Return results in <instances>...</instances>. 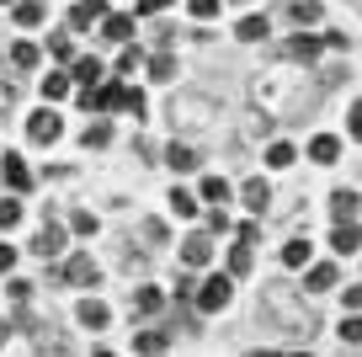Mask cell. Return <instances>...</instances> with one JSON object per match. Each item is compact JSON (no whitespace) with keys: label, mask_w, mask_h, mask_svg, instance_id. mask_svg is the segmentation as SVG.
<instances>
[{"label":"cell","mask_w":362,"mask_h":357,"mask_svg":"<svg viewBox=\"0 0 362 357\" xmlns=\"http://www.w3.org/2000/svg\"><path fill=\"white\" fill-rule=\"evenodd\" d=\"M192 299H197V310H203V314L224 310V304L235 299V278H229V272H208V278L192 288Z\"/></svg>","instance_id":"obj_1"},{"label":"cell","mask_w":362,"mask_h":357,"mask_svg":"<svg viewBox=\"0 0 362 357\" xmlns=\"http://www.w3.org/2000/svg\"><path fill=\"white\" fill-rule=\"evenodd\" d=\"M59 134H64V123H59L54 107H37L33 118H27V139H33V144H54Z\"/></svg>","instance_id":"obj_2"},{"label":"cell","mask_w":362,"mask_h":357,"mask_svg":"<svg viewBox=\"0 0 362 357\" xmlns=\"http://www.w3.org/2000/svg\"><path fill=\"white\" fill-rule=\"evenodd\" d=\"M330 246H336V256H357V251H362V224L330 219Z\"/></svg>","instance_id":"obj_3"},{"label":"cell","mask_w":362,"mask_h":357,"mask_svg":"<svg viewBox=\"0 0 362 357\" xmlns=\"http://www.w3.org/2000/svg\"><path fill=\"white\" fill-rule=\"evenodd\" d=\"M208 256H214V246H208V234H203V230L181 240V267H187V272H203Z\"/></svg>","instance_id":"obj_4"},{"label":"cell","mask_w":362,"mask_h":357,"mask_svg":"<svg viewBox=\"0 0 362 357\" xmlns=\"http://www.w3.org/2000/svg\"><path fill=\"white\" fill-rule=\"evenodd\" d=\"M59 278H64V283H80V288H90V283H96V261H90L86 251H75V256L59 267Z\"/></svg>","instance_id":"obj_5"},{"label":"cell","mask_w":362,"mask_h":357,"mask_svg":"<svg viewBox=\"0 0 362 357\" xmlns=\"http://www.w3.org/2000/svg\"><path fill=\"white\" fill-rule=\"evenodd\" d=\"M96 27H102V38H112V43H134V33H139V27H134V16H128V11H107Z\"/></svg>","instance_id":"obj_6"},{"label":"cell","mask_w":362,"mask_h":357,"mask_svg":"<svg viewBox=\"0 0 362 357\" xmlns=\"http://www.w3.org/2000/svg\"><path fill=\"white\" fill-rule=\"evenodd\" d=\"M102 75H107L102 59H90V54H80L75 64H69V80H75V91H80V86H102Z\"/></svg>","instance_id":"obj_7"},{"label":"cell","mask_w":362,"mask_h":357,"mask_svg":"<svg viewBox=\"0 0 362 357\" xmlns=\"http://www.w3.org/2000/svg\"><path fill=\"white\" fill-rule=\"evenodd\" d=\"M309 160H315V166H336L341 160V139L336 134H315L309 139Z\"/></svg>","instance_id":"obj_8"},{"label":"cell","mask_w":362,"mask_h":357,"mask_svg":"<svg viewBox=\"0 0 362 357\" xmlns=\"http://www.w3.org/2000/svg\"><path fill=\"white\" fill-rule=\"evenodd\" d=\"M102 16H107V0H80V6H69V27H80V33L96 27Z\"/></svg>","instance_id":"obj_9"},{"label":"cell","mask_w":362,"mask_h":357,"mask_svg":"<svg viewBox=\"0 0 362 357\" xmlns=\"http://www.w3.org/2000/svg\"><path fill=\"white\" fill-rule=\"evenodd\" d=\"M0 176L11 181L16 192H27V187H33V171H27V160H22V155H0Z\"/></svg>","instance_id":"obj_10"},{"label":"cell","mask_w":362,"mask_h":357,"mask_svg":"<svg viewBox=\"0 0 362 357\" xmlns=\"http://www.w3.org/2000/svg\"><path fill=\"white\" fill-rule=\"evenodd\" d=\"M240 198H245V208H250V213H267V203H272V187H267L261 176H250L245 187H240Z\"/></svg>","instance_id":"obj_11"},{"label":"cell","mask_w":362,"mask_h":357,"mask_svg":"<svg viewBox=\"0 0 362 357\" xmlns=\"http://www.w3.org/2000/svg\"><path fill=\"white\" fill-rule=\"evenodd\" d=\"M37 256H48V261H54V256H64V230H59V224H48V230H37Z\"/></svg>","instance_id":"obj_12"},{"label":"cell","mask_w":362,"mask_h":357,"mask_svg":"<svg viewBox=\"0 0 362 357\" xmlns=\"http://www.w3.org/2000/svg\"><path fill=\"white\" fill-rule=\"evenodd\" d=\"M107 320H112V310H107L102 299H80V325H86V331H102Z\"/></svg>","instance_id":"obj_13"},{"label":"cell","mask_w":362,"mask_h":357,"mask_svg":"<svg viewBox=\"0 0 362 357\" xmlns=\"http://www.w3.org/2000/svg\"><path fill=\"white\" fill-rule=\"evenodd\" d=\"M250 267H256V251H250V240L229 246V278H250Z\"/></svg>","instance_id":"obj_14"},{"label":"cell","mask_w":362,"mask_h":357,"mask_svg":"<svg viewBox=\"0 0 362 357\" xmlns=\"http://www.w3.org/2000/svg\"><path fill=\"white\" fill-rule=\"evenodd\" d=\"M330 283H336V267H330V261H315V267H304V288H309V293H325Z\"/></svg>","instance_id":"obj_15"},{"label":"cell","mask_w":362,"mask_h":357,"mask_svg":"<svg viewBox=\"0 0 362 357\" xmlns=\"http://www.w3.org/2000/svg\"><path fill=\"white\" fill-rule=\"evenodd\" d=\"M320 48H325V43H320V38L298 33L293 43H288V59H304V64H315V59H320Z\"/></svg>","instance_id":"obj_16"},{"label":"cell","mask_w":362,"mask_h":357,"mask_svg":"<svg viewBox=\"0 0 362 357\" xmlns=\"http://www.w3.org/2000/svg\"><path fill=\"white\" fill-rule=\"evenodd\" d=\"M283 267L288 272H304L309 267V240H288V246H283Z\"/></svg>","instance_id":"obj_17"},{"label":"cell","mask_w":362,"mask_h":357,"mask_svg":"<svg viewBox=\"0 0 362 357\" xmlns=\"http://www.w3.org/2000/svg\"><path fill=\"white\" fill-rule=\"evenodd\" d=\"M288 22H298V27L320 22V0H288Z\"/></svg>","instance_id":"obj_18"},{"label":"cell","mask_w":362,"mask_h":357,"mask_svg":"<svg viewBox=\"0 0 362 357\" xmlns=\"http://www.w3.org/2000/svg\"><path fill=\"white\" fill-rule=\"evenodd\" d=\"M11 16H16V27H37L43 22V0H16Z\"/></svg>","instance_id":"obj_19"},{"label":"cell","mask_w":362,"mask_h":357,"mask_svg":"<svg viewBox=\"0 0 362 357\" xmlns=\"http://www.w3.org/2000/svg\"><path fill=\"white\" fill-rule=\"evenodd\" d=\"M293 160H298V149L288 144V139H277V144L267 149V166H272V171H288V166H293Z\"/></svg>","instance_id":"obj_20"},{"label":"cell","mask_w":362,"mask_h":357,"mask_svg":"<svg viewBox=\"0 0 362 357\" xmlns=\"http://www.w3.org/2000/svg\"><path fill=\"white\" fill-rule=\"evenodd\" d=\"M357 208H362V198H357V192H346V187H341L336 198H330V219H351Z\"/></svg>","instance_id":"obj_21"},{"label":"cell","mask_w":362,"mask_h":357,"mask_svg":"<svg viewBox=\"0 0 362 357\" xmlns=\"http://www.w3.org/2000/svg\"><path fill=\"white\" fill-rule=\"evenodd\" d=\"M165 166H170V171H192V166H197V149H192V144H170V149H165Z\"/></svg>","instance_id":"obj_22"},{"label":"cell","mask_w":362,"mask_h":357,"mask_svg":"<svg viewBox=\"0 0 362 357\" xmlns=\"http://www.w3.org/2000/svg\"><path fill=\"white\" fill-rule=\"evenodd\" d=\"M69 91H75V80H69V69H59V75H43V96H48V101L69 96Z\"/></svg>","instance_id":"obj_23"},{"label":"cell","mask_w":362,"mask_h":357,"mask_svg":"<svg viewBox=\"0 0 362 357\" xmlns=\"http://www.w3.org/2000/svg\"><path fill=\"white\" fill-rule=\"evenodd\" d=\"M235 33L245 38V43H261V38H267V16H256V11H250V16H240V27H235Z\"/></svg>","instance_id":"obj_24"},{"label":"cell","mask_w":362,"mask_h":357,"mask_svg":"<svg viewBox=\"0 0 362 357\" xmlns=\"http://www.w3.org/2000/svg\"><path fill=\"white\" fill-rule=\"evenodd\" d=\"M165 346H170L165 331H139L134 336V352H165Z\"/></svg>","instance_id":"obj_25"},{"label":"cell","mask_w":362,"mask_h":357,"mask_svg":"<svg viewBox=\"0 0 362 357\" xmlns=\"http://www.w3.org/2000/svg\"><path fill=\"white\" fill-rule=\"evenodd\" d=\"M160 304H165V293H160V288H139V293H134V310H139V314H155Z\"/></svg>","instance_id":"obj_26"},{"label":"cell","mask_w":362,"mask_h":357,"mask_svg":"<svg viewBox=\"0 0 362 357\" xmlns=\"http://www.w3.org/2000/svg\"><path fill=\"white\" fill-rule=\"evenodd\" d=\"M341 341H346V346H362V310H351L346 320H341Z\"/></svg>","instance_id":"obj_27"},{"label":"cell","mask_w":362,"mask_h":357,"mask_svg":"<svg viewBox=\"0 0 362 357\" xmlns=\"http://www.w3.org/2000/svg\"><path fill=\"white\" fill-rule=\"evenodd\" d=\"M203 203H229V181L224 176H203Z\"/></svg>","instance_id":"obj_28"},{"label":"cell","mask_w":362,"mask_h":357,"mask_svg":"<svg viewBox=\"0 0 362 357\" xmlns=\"http://www.w3.org/2000/svg\"><path fill=\"white\" fill-rule=\"evenodd\" d=\"M170 213H176V219H192V213H197V198H192V192H170Z\"/></svg>","instance_id":"obj_29"},{"label":"cell","mask_w":362,"mask_h":357,"mask_svg":"<svg viewBox=\"0 0 362 357\" xmlns=\"http://www.w3.org/2000/svg\"><path fill=\"white\" fill-rule=\"evenodd\" d=\"M11 64L16 69H37V43H16L11 48Z\"/></svg>","instance_id":"obj_30"},{"label":"cell","mask_w":362,"mask_h":357,"mask_svg":"<svg viewBox=\"0 0 362 357\" xmlns=\"http://www.w3.org/2000/svg\"><path fill=\"white\" fill-rule=\"evenodd\" d=\"M80 139H86V149H102L107 139H112V123H90V128H86Z\"/></svg>","instance_id":"obj_31"},{"label":"cell","mask_w":362,"mask_h":357,"mask_svg":"<svg viewBox=\"0 0 362 357\" xmlns=\"http://www.w3.org/2000/svg\"><path fill=\"white\" fill-rule=\"evenodd\" d=\"M117 107H123V112H134V118H139V112H144V91H139V86H123Z\"/></svg>","instance_id":"obj_32"},{"label":"cell","mask_w":362,"mask_h":357,"mask_svg":"<svg viewBox=\"0 0 362 357\" xmlns=\"http://www.w3.org/2000/svg\"><path fill=\"white\" fill-rule=\"evenodd\" d=\"M16 224H22V203L6 198V203H0V230H16Z\"/></svg>","instance_id":"obj_33"},{"label":"cell","mask_w":362,"mask_h":357,"mask_svg":"<svg viewBox=\"0 0 362 357\" xmlns=\"http://www.w3.org/2000/svg\"><path fill=\"white\" fill-rule=\"evenodd\" d=\"M48 54H54V59H75V38L54 33V38H48Z\"/></svg>","instance_id":"obj_34"},{"label":"cell","mask_w":362,"mask_h":357,"mask_svg":"<svg viewBox=\"0 0 362 357\" xmlns=\"http://www.w3.org/2000/svg\"><path fill=\"white\" fill-rule=\"evenodd\" d=\"M149 75H155V80L176 75V59H170V48H165V54H155V59H149Z\"/></svg>","instance_id":"obj_35"},{"label":"cell","mask_w":362,"mask_h":357,"mask_svg":"<svg viewBox=\"0 0 362 357\" xmlns=\"http://www.w3.org/2000/svg\"><path fill=\"white\" fill-rule=\"evenodd\" d=\"M69 230H75V234H96V213H69Z\"/></svg>","instance_id":"obj_36"},{"label":"cell","mask_w":362,"mask_h":357,"mask_svg":"<svg viewBox=\"0 0 362 357\" xmlns=\"http://www.w3.org/2000/svg\"><path fill=\"white\" fill-rule=\"evenodd\" d=\"M128 69H139V48H134V43H123V59H117V69H112V75L123 80Z\"/></svg>","instance_id":"obj_37"},{"label":"cell","mask_w":362,"mask_h":357,"mask_svg":"<svg viewBox=\"0 0 362 357\" xmlns=\"http://www.w3.org/2000/svg\"><path fill=\"white\" fill-rule=\"evenodd\" d=\"M187 6H192L197 22H214V16H218V0H187Z\"/></svg>","instance_id":"obj_38"},{"label":"cell","mask_w":362,"mask_h":357,"mask_svg":"<svg viewBox=\"0 0 362 357\" xmlns=\"http://www.w3.org/2000/svg\"><path fill=\"white\" fill-rule=\"evenodd\" d=\"M176 0H139V16H160V11H170Z\"/></svg>","instance_id":"obj_39"},{"label":"cell","mask_w":362,"mask_h":357,"mask_svg":"<svg viewBox=\"0 0 362 357\" xmlns=\"http://www.w3.org/2000/svg\"><path fill=\"white\" fill-rule=\"evenodd\" d=\"M346 118H351V123H346V128H351V139H362V101H357V107L346 112Z\"/></svg>","instance_id":"obj_40"},{"label":"cell","mask_w":362,"mask_h":357,"mask_svg":"<svg viewBox=\"0 0 362 357\" xmlns=\"http://www.w3.org/2000/svg\"><path fill=\"white\" fill-rule=\"evenodd\" d=\"M11 267H16V251H11V246H0V278H6Z\"/></svg>","instance_id":"obj_41"},{"label":"cell","mask_w":362,"mask_h":357,"mask_svg":"<svg viewBox=\"0 0 362 357\" xmlns=\"http://www.w3.org/2000/svg\"><path fill=\"white\" fill-rule=\"evenodd\" d=\"M346 310H362V288H346Z\"/></svg>","instance_id":"obj_42"},{"label":"cell","mask_w":362,"mask_h":357,"mask_svg":"<svg viewBox=\"0 0 362 357\" xmlns=\"http://www.w3.org/2000/svg\"><path fill=\"white\" fill-rule=\"evenodd\" d=\"M0 6H16V0H0Z\"/></svg>","instance_id":"obj_43"},{"label":"cell","mask_w":362,"mask_h":357,"mask_svg":"<svg viewBox=\"0 0 362 357\" xmlns=\"http://www.w3.org/2000/svg\"><path fill=\"white\" fill-rule=\"evenodd\" d=\"M235 6H245V0H235Z\"/></svg>","instance_id":"obj_44"},{"label":"cell","mask_w":362,"mask_h":357,"mask_svg":"<svg viewBox=\"0 0 362 357\" xmlns=\"http://www.w3.org/2000/svg\"><path fill=\"white\" fill-rule=\"evenodd\" d=\"M0 341H6V331H0Z\"/></svg>","instance_id":"obj_45"}]
</instances>
